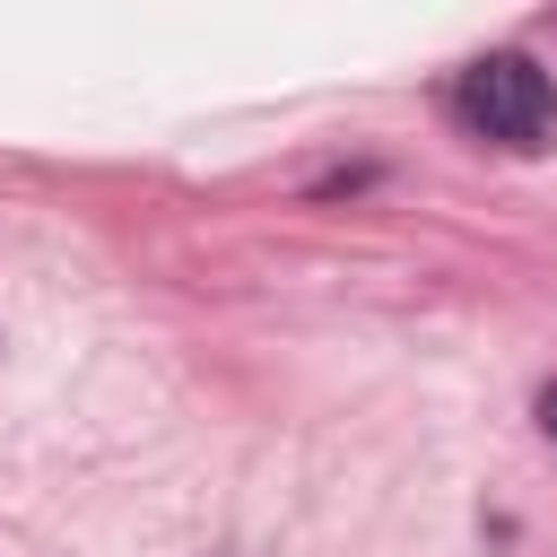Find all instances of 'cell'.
Returning a JSON list of instances; mask_svg holds the SVG:
<instances>
[{
  "label": "cell",
  "mask_w": 557,
  "mask_h": 557,
  "mask_svg": "<svg viewBox=\"0 0 557 557\" xmlns=\"http://www.w3.org/2000/svg\"><path fill=\"white\" fill-rule=\"evenodd\" d=\"M453 113L479 131V139H505V148H540L548 122H557V87L531 52H479L453 87Z\"/></svg>",
  "instance_id": "1"
},
{
  "label": "cell",
  "mask_w": 557,
  "mask_h": 557,
  "mask_svg": "<svg viewBox=\"0 0 557 557\" xmlns=\"http://www.w3.org/2000/svg\"><path fill=\"white\" fill-rule=\"evenodd\" d=\"M540 426H548V435H557V383H548V392H540Z\"/></svg>",
  "instance_id": "2"
}]
</instances>
